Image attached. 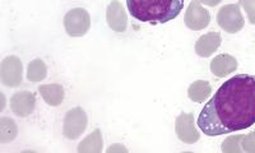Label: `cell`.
<instances>
[{
    "instance_id": "cell-15",
    "label": "cell",
    "mask_w": 255,
    "mask_h": 153,
    "mask_svg": "<svg viewBox=\"0 0 255 153\" xmlns=\"http://www.w3.org/2000/svg\"><path fill=\"white\" fill-rule=\"evenodd\" d=\"M212 87L207 81H197L188 88V96L191 101L204 102L211 96Z\"/></svg>"
},
{
    "instance_id": "cell-16",
    "label": "cell",
    "mask_w": 255,
    "mask_h": 153,
    "mask_svg": "<svg viewBox=\"0 0 255 153\" xmlns=\"http://www.w3.org/2000/svg\"><path fill=\"white\" fill-rule=\"evenodd\" d=\"M47 75V67L46 64L44 63V60L41 59H35L28 64V68H27V79L33 83L36 82L44 81Z\"/></svg>"
},
{
    "instance_id": "cell-1",
    "label": "cell",
    "mask_w": 255,
    "mask_h": 153,
    "mask_svg": "<svg viewBox=\"0 0 255 153\" xmlns=\"http://www.w3.org/2000/svg\"><path fill=\"white\" fill-rule=\"evenodd\" d=\"M208 137L248 129L255 124V75L236 74L204 105L197 122Z\"/></svg>"
},
{
    "instance_id": "cell-17",
    "label": "cell",
    "mask_w": 255,
    "mask_h": 153,
    "mask_svg": "<svg viewBox=\"0 0 255 153\" xmlns=\"http://www.w3.org/2000/svg\"><path fill=\"white\" fill-rule=\"evenodd\" d=\"M18 134V128L13 119H0V143H8L15 139Z\"/></svg>"
},
{
    "instance_id": "cell-13",
    "label": "cell",
    "mask_w": 255,
    "mask_h": 153,
    "mask_svg": "<svg viewBox=\"0 0 255 153\" xmlns=\"http://www.w3.org/2000/svg\"><path fill=\"white\" fill-rule=\"evenodd\" d=\"M38 92L50 106H59L64 101V88L61 84H42L38 87Z\"/></svg>"
},
{
    "instance_id": "cell-4",
    "label": "cell",
    "mask_w": 255,
    "mask_h": 153,
    "mask_svg": "<svg viewBox=\"0 0 255 153\" xmlns=\"http://www.w3.org/2000/svg\"><path fill=\"white\" fill-rule=\"evenodd\" d=\"M217 23L227 33H238L245 24L239 4H227L218 10Z\"/></svg>"
},
{
    "instance_id": "cell-10",
    "label": "cell",
    "mask_w": 255,
    "mask_h": 153,
    "mask_svg": "<svg viewBox=\"0 0 255 153\" xmlns=\"http://www.w3.org/2000/svg\"><path fill=\"white\" fill-rule=\"evenodd\" d=\"M106 20L113 31L124 32L128 27V15L123 8L122 3L118 0H113L106 10Z\"/></svg>"
},
{
    "instance_id": "cell-11",
    "label": "cell",
    "mask_w": 255,
    "mask_h": 153,
    "mask_svg": "<svg viewBox=\"0 0 255 153\" xmlns=\"http://www.w3.org/2000/svg\"><path fill=\"white\" fill-rule=\"evenodd\" d=\"M221 35L218 32H209L206 35L200 36L195 43V52L200 58H209V56L220 47Z\"/></svg>"
},
{
    "instance_id": "cell-21",
    "label": "cell",
    "mask_w": 255,
    "mask_h": 153,
    "mask_svg": "<svg viewBox=\"0 0 255 153\" xmlns=\"http://www.w3.org/2000/svg\"><path fill=\"white\" fill-rule=\"evenodd\" d=\"M199 3L204 4V5H208V6H216L222 1V0H198Z\"/></svg>"
},
{
    "instance_id": "cell-9",
    "label": "cell",
    "mask_w": 255,
    "mask_h": 153,
    "mask_svg": "<svg viewBox=\"0 0 255 153\" xmlns=\"http://www.w3.org/2000/svg\"><path fill=\"white\" fill-rule=\"evenodd\" d=\"M36 106V97L33 93L28 91H20L15 92L10 97V109L13 113L19 118H26L31 115L35 110Z\"/></svg>"
},
{
    "instance_id": "cell-7",
    "label": "cell",
    "mask_w": 255,
    "mask_h": 153,
    "mask_svg": "<svg viewBox=\"0 0 255 153\" xmlns=\"http://www.w3.org/2000/svg\"><path fill=\"white\" fill-rule=\"evenodd\" d=\"M175 132L177 138L186 145H193L199 141L200 134L195 127L194 116L191 114H180L175 122Z\"/></svg>"
},
{
    "instance_id": "cell-14",
    "label": "cell",
    "mask_w": 255,
    "mask_h": 153,
    "mask_svg": "<svg viewBox=\"0 0 255 153\" xmlns=\"http://www.w3.org/2000/svg\"><path fill=\"white\" fill-rule=\"evenodd\" d=\"M104 147L102 134L100 129H95L90 136H87L79 143V153H100Z\"/></svg>"
},
{
    "instance_id": "cell-8",
    "label": "cell",
    "mask_w": 255,
    "mask_h": 153,
    "mask_svg": "<svg viewBox=\"0 0 255 153\" xmlns=\"http://www.w3.org/2000/svg\"><path fill=\"white\" fill-rule=\"evenodd\" d=\"M185 26L194 31H200L206 28L211 22V14L206 8L202 6V4L198 0H193L189 4L185 12Z\"/></svg>"
},
{
    "instance_id": "cell-3",
    "label": "cell",
    "mask_w": 255,
    "mask_h": 153,
    "mask_svg": "<svg viewBox=\"0 0 255 153\" xmlns=\"http://www.w3.org/2000/svg\"><path fill=\"white\" fill-rule=\"evenodd\" d=\"M91 17L84 8H74L64 17V28L70 37H82L90 31Z\"/></svg>"
},
{
    "instance_id": "cell-12",
    "label": "cell",
    "mask_w": 255,
    "mask_h": 153,
    "mask_svg": "<svg viewBox=\"0 0 255 153\" xmlns=\"http://www.w3.org/2000/svg\"><path fill=\"white\" fill-rule=\"evenodd\" d=\"M236 69H238V60L229 54H221L211 61V72L218 78H223L235 72Z\"/></svg>"
},
{
    "instance_id": "cell-5",
    "label": "cell",
    "mask_w": 255,
    "mask_h": 153,
    "mask_svg": "<svg viewBox=\"0 0 255 153\" xmlns=\"http://www.w3.org/2000/svg\"><path fill=\"white\" fill-rule=\"evenodd\" d=\"M88 118L82 107H74L64 118L63 134L68 139H77L87 129Z\"/></svg>"
},
{
    "instance_id": "cell-22",
    "label": "cell",
    "mask_w": 255,
    "mask_h": 153,
    "mask_svg": "<svg viewBox=\"0 0 255 153\" xmlns=\"http://www.w3.org/2000/svg\"><path fill=\"white\" fill-rule=\"evenodd\" d=\"M116 151H120V152H128V150L123 146H111L110 148H108V153L116 152Z\"/></svg>"
},
{
    "instance_id": "cell-2",
    "label": "cell",
    "mask_w": 255,
    "mask_h": 153,
    "mask_svg": "<svg viewBox=\"0 0 255 153\" xmlns=\"http://www.w3.org/2000/svg\"><path fill=\"white\" fill-rule=\"evenodd\" d=\"M131 17L139 22L163 24L175 19L184 8V0H127Z\"/></svg>"
},
{
    "instance_id": "cell-6",
    "label": "cell",
    "mask_w": 255,
    "mask_h": 153,
    "mask_svg": "<svg viewBox=\"0 0 255 153\" xmlns=\"http://www.w3.org/2000/svg\"><path fill=\"white\" fill-rule=\"evenodd\" d=\"M23 65L18 56H6L0 65V79L6 87H18L22 83Z\"/></svg>"
},
{
    "instance_id": "cell-18",
    "label": "cell",
    "mask_w": 255,
    "mask_h": 153,
    "mask_svg": "<svg viewBox=\"0 0 255 153\" xmlns=\"http://www.w3.org/2000/svg\"><path fill=\"white\" fill-rule=\"evenodd\" d=\"M241 139L243 136L241 134H236V136H231L226 138L222 142L221 150L225 153H241L244 152L243 147H241Z\"/></svg>"
},
{
    "instance_id": "cell-19",
    "label": "cell",
    "mask_w": 255,
    "mask_h": 153,
    "mask_svg": "<svg viewBox=\"0 0 255 153\" xmlns=\"http://www.w3.org/2000/svg\"><path fill=\"white\" fill-rule=\"evenodd\" d=\"M241 147H243L244 152L255 153V130L252 133L247 134V136H243Z\"/></svg>"
},
{
    "instance_id": "cell-20",
    "label": "cell",
    "mask_w": 255,
    "mask_h": 153,
    "mask_svg": "<svg viewBox=\"0 0 255 153\" xmlns=\"http://www.w3.org/2000/svg\"><path fill=\"white\" fill-rule=\"evenodd\" d=\"M239 4L247 12L250 23L255 24V0H239Z\"/></svg>"
}]
</instances>
